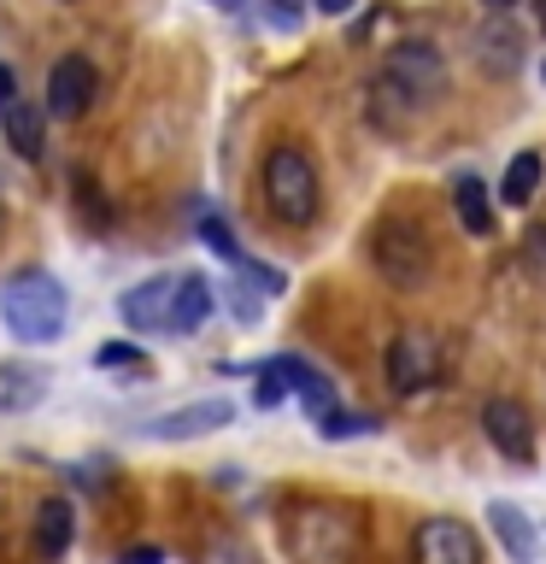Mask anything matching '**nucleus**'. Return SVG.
<instances>
[{
  "instance_id": "393cba45",
  "label": "nucleus",
  "mask_w": 546,
  "mask_h": 564,
  "mask_svg": "<svg viewBox=\"0 0 546 564\" xmlns=\"http://www.w3.org/2000/svg\"><path fill=\"white\" fill-rule=\"evenodd\" d=\"M236 271H241V276H253V289H259V294H282V289H288V276H282L276 264H259V259H247V253L236 259Z\"/></svg>"
},
{
  "instance_id": "9d476101",
  "label": "nucleus",
  "mask_w": 546,
  "mask_h": 564,
  "mask_svg": "<svg viewBox=\"0 0 546 564\" xmlns=\"http://www.w3.org/2000/svg\"><path fill=\"white\" fill-rule=\"evenodd\" d=\"M223 423H236V405H229V400H194V405H176V412L153 417L148 435L153 441H194V435L223 430Z\"/></svg>"
},
{
  "instance_id": "6ab92c4d",
  "label": "nucleus",
  "mask_w": 546,
  "mask_h": 564,
  "mask_svg": "<svg viewBox=\"0 0 546 564\" xmlns=\"http://www.w3.org/2000/svg\"><path fill=\"white\" fill-rule=\"evenodd\" d=\"M47 394V370L35 365H0V412H24Z\"/></svg>"
},
{
  "instance_id": "c85d7f7f",
  "label": "nucleus",
  "mask_w": 546,
  "mask_h": 564,
  "mask_svg": "<svg viewBox=\"0 0 546 564\" xmlns=\"http://www.w3.org/2000/svg\"><path fill=\"white\" fill-rule=\"evenodd\" d=\"M352 7V0H317V12H329V18H341Z\"/></svg>"
},
{
  "instance_id": "f3484780",
  "label": "nucleus",
  "mask_w": 546,
  "mask_h": 564,
  "mask_svg": "<svg viewBox=\"0 0 546 564\" xmlns=\"http://www.w3.org/2000/svg\"><path fill=\"white\" fill-rule=\"evenodd\" d=\"M0 123H7V141H12V153L18 159H42L47 153V130H42V112H35L30 100H7L0 106Z\"/></svg>"
},
{
  "instance_id": "f704fd0d",
  "label": "nucleus",
  "mask_w": 546,
  "mask_h": 564,
  "mask_svg": "<svg viewBox=\"0 0 546 564\" xmlns=\"http://www.w3.org/2000/svg\"><path fill=\"white\" fill-rule=\"evenodd\" d=\"M218 7H236V0H218Z\"/></svg>"
},
{
  "instance_id": "423d86ee",
  "label": "nucleus",
  "mask_w": 546,
  "mask_h": 564,
  "mask_svg": "<svg viewBox=\"0 0 546 564\" xmlns=\"http://www.w3.org/2000/svg\"><path fill=\"white\" fill-rule=\"evenodd\" d=\"M100 95V70L83 59V53H65V59H53L47 70V112L59 123H77L88 106Z\"/></svg>"
},
{
  "instance_id": "f8f14e48",
  "label": "nucleus",
  "mask_w": 546,
  "mask_h": 564,
  "mask_svg": "<svg viewBox=\"0 0 546 564\" xmlns=\"http://www.w3.org/2000/svg\"><path fill=\"white\" fill-rule=\"evenodd\" d=\"M276 377L288 382V394H299V405H306L312 417H324V412H335V388H329V377L317 365H306V359H294V352H276Z\"/></svg>"
},
{
  "instance_id": "f03ea898",
  "label": "nucleus",
  "mask_w": 546,
  "mask_h": 564,
  "mask_svg": "<svg viewBox=\"0 0 546 564\" xmlns=\"http://www.w3.org/2000/svg\"><path fill=\"white\" fill-rule=\"evenodd\" d=\"M259 188H264V206H271V218L288 224V229H306V224L317 218V206H324V183H317L312 153L294 148V141H276V148L264 153Z\"/></svg>"
},
{
  "instance_id": "7c9ffc66",
  "label": "nucleus",
  "mask_w": 546,
  "mask_h": 564,
  "mask_svg": "<svg viewBox=\"0 0 546 564\" xmlns=\"http://www.w3.org/2000/svg\"><path fill=\"white\" fill-rule=\"evenodd\" d=\"M482 7H493V12H511V7H517V0H482Z\"/></svg>"
},
{
  "instance_id": "b1692460",
  "label": "nucleus",
  "mask_w": 546,
  "mask_h": 564,
  "mask_svg": "<svg viewBox=\"0 0 546 564\" xmlns=\"http://www.w3.org/2000/svg\"><path fill=\"white\" fill-rule=\"evenodd\" d=\"M95 365L100 370H148V352L130 341H106V347H95Z\"/></svg>"
},
{
  "instance_id": "2eb2a0df",
  "label": "nucleus",
  "mask_w": 546,
  "mask_h": 564,
  "mask_svg": "<svg viewBox=\"0 0 546 564\" xmlns=\"http://www.w3.org/2000/svg\"><path fill=\"white\" fill-rule=\"evenodd\" d=\"M211 317V282L200 271L176 276V300H171V335H194Z\"/></svg>"
},
{
  "instance_id": "39448f33",
  "label": "nucleus",
  "mask_w": 546,
  "mask_h": 564,
  "mask_svg": "<svg viewBox=\"0 0 546 564\" xmlns=\"http://www.w3.org/2000/svg\"><path fill=\"white\" fill-rule=\"evenodd\" d=\"M387 382H394L400 394H417V388L440 382V335L400 329L394 347H387Z\"/></svg>"
},
{
  "instance_id": "2f4dec72",
  "label": "nucleus",
  "mask_w": 546,
  "mask_h": 564,
  "mask_svg": "<svg viewBox=\"0 0 546 564\" xmlns=\"http://www.w3.org/2000/svg\"><path fill=\"white\" fill-rule=\"evenodd\" d=\"M535 7H540V24H546V0H535Z\"/></svg>"
},
{
  "instance_id": "a211bd4d",
  "label": "nucleus",
  "mask_w": 546,
  "mask_h": 564,
  "mask_svg": "<svg viewBox=\"0 0 546 564\" xmlns=\"http://www.w3.org/2000/svg\"><path fill=\"white\" fill-rule=\"evenodd\" d=\"M452 212H458V224H465V236H493V200H488L482 176H458L452 183Z\"/></svg>"
},
{
  "instance_id": "412c9836",
  "label": "nucleus",
  "mask_w": 546,
  "mask_h": 564,
  "mask_svg": "<svg viewBox=\"0 0 546 564\" xmlns=\"http://www.w3.org/2000/svg\"><path fill=\"white\" fill-rule=\"evenodd\" d=\"M70 183H77V212H83V224H112V206H106V194L88 183V171H70Z\"/></svg>"
},
{
  "instance_id": "aec40b11",
  "label": "nucleus",
  "mask_w": 546,
  "mask_h": 564,
  "mask_svg": "<svg viewBox=\"0 0 546 564\" xmlns=\"http://www.w3.org/2000/svg\"><path fill=\"white\" fill-rule=\"evenodd\" d=\"M540 176H546V159H540V153H517V159L505 165L500 200H505V206H528V200H535V188H540Z\"/></svg>"
},
{
  "instance_id": "cd10ccee",
  "label": "nucleus",
  "mask_w": 546,
  "mask_h": 564,
  "mask_svg": "<svg viewBox=\"0 0 546 564\" xmlns=\"http://www.w3.org/2000/svg\"><path fill=\"white\" fill-rule=\"evenodd\" d=\"M18 100V77H12V65H0V106Z\"/></svg>"
},
{
  "instance_id": "473e14b6",
  "label": "nucleus",
  "mask_w": 546,
  "mask_h": 564,
  "mask_svg": "<svg viewBox=\"0 0 546 564\" xmlns=\"http://www.w3.org/2000/svg\"><path fill=\"white\" fill-rule=\"evenodd\" d=\"M0 224H7V200H0Z\"/></svg>"
},
{
  "instance_id": "1a4fd4ad",
  "label": "nucleus",
  "mask_w": 546,
  "mask_h": 564,
  "mask_svg": "<svg viewBox=\"0 0 546 564\" xmlns=\"http://www.w3.org/2000/svg\"><path fill=\"white\" fill-rule=\"evenodd\" d=\"M387 77H394L412 100H429L440 88V77H447V65H440V53L429 42H400L387 53Z\"/></svg>"
},
{
  "instance_id": "4468645a",
  "label": "nucleus",
  "mask_w": 546,
  "mask_h": 564,
  "mask_svg": "<svg viewBox=\"0 0 546 564\" xmlns=\"http://www.w3.org/2000/svg\"><path fill=\"white\" fill-rule=\"evenodd\" d=\"M488 523H493V535H500V546H505V558H511V564H535L540 535H535V523L523 518V506L493 500V506H488Z\"/></svg>"
},
{
  "instance_id": "6e6552de",
  "label": "nucleus",
  "mask_w": 546,
  "mask_h": 564,
  "mask_svg": "<svg viewBox=\"0 0 546 564\" xmlns=\"http://www.w3.org/2000/svg\"><path fill=\"white\" fill-rule=\"evenodd\" d=\"M482 430H488L493 447H500V458H511V465H528V458H535V423H528V412L511 394H493L482 405Z\"/></svg>"
},
{
  "instance_id": "7ed1b4c3",
  "label": "nucleus",
  "mask_w": 546,
  "mask_h": 564,
  "mask_svg": "<svg viewBox=\"0 0 546 564\" xmlns=\"http://www.w3.org/2000/svg\"><path fill=\"white\" fill-rule=\"evenodd\" d=\"M370 264H376L382 282H394V289H423L435 271V247L412 218H387V224H376V236H370Z\"/></svg>"
},
{
  "instance_id": "9b49d317",
  "label": "nucleus",
  "mask_w": 546,
  "mask_h": 564,
  "mask_svg": "<svg viewBox=\"0 0 546 564\" xmlns=\"http://www.w3.org/2000/svg\"><path fill=\"white\" fill-rule=\"evenodd\" d=\"M171 300H176V276H148V282H135V289L118 300V312H123L130 329L171 335Z\"/></svg>"
},
{
  "instance_id": "4be33fe9",
  "label": "nucleus",
  "mask_w": 546,
  "mask_h": 564,
  "mask_svg": "<svg viewBox=\"0 0 546 564\" xmlns=\"http://www.w3.org/2000/svg\"><path fill=\"white\" fill-rule=\"evenodd\" d=\"M200 241H206V247H211V253H218V259H229V264L241 259V241L229 236V224L218 218V212H200Z\"/></svg>"
},
{
  "instance_id": "0eeeda50",
  "label": "nucleus",
  "mask_w": 546,
  "mask_h": 564,
  "mask_svg": "<svg viewBox=\"0 0 546 564\" xmlns=\"http://www.w3.org/2000/svg\"><path fill=\"white\" fill-rule=\"evenodd\" d=\"M412 564H482V546H476L470 523L423 518L417 535H412Z\"/></svg>"
},
{
  "instance_id": "c756f323",
  "label": "nucleus",
  "mask_w": 546,
  "mask_h": 564,
  "mask_svg": "<svg viewBox=\"0 0 546 564\" xmlns=\"http://www.w3.org/2000/svg\"><path fill=\"white\" fill-rule=\"evenodd\" d=\"M276 18H282V24H294V0H276Z\"/></svg>"
},
{
  "instance_id": "dca6fc26",
  "label": "nucleus",
  "mask_w": 546,
  "mask_h": 564,
  "mask_svg": "<svg viewBox=\"0 0 546 564\" xmlns=\"http://www.w3.org/2000/svg\"><path fill=\"white\" fill-rule=\"evenodd\" d=\"M476 59H482V70H493V77H511V70L523 65V35L505 24H482L476 30Z\"/></svg>"
},
{
  "instance_id": "a878e982",
  "label": "nucleus",
  "mask_w": 546,
  "mask_h": 564,
  "mask_svg": "<svg viewBox=\"0 0 546 564\" xmlns=\"http://www.w3.org/2000/svg\"><path fill=\"white\" fill-rule=\"evenodd\" d=\"M229 312H236L241 324H253V317H259V294H247V289H236V294H229Z\"/></svg>"
},
{
  "instance_id": "72a5a7b5",
  "label": "nucleus",
  "mask_w": 546,
  "mask_h": 564,
  "mask_svg": "<svg viewBox=\"0 0 546 564\" xmlns=\"http://www.w3.org/2000/svg\"><path fill=\"white\" fill-rule=\"evenodd\" d=\"M540 83H546V59H540Z\"/></svg>"
},
{
  "instance_id": "bb28decb",
  "label": "nucleus",
  "mask_w": 546,
  "mask_h": 564,
  "mask_svg": "<svg viewBox=\"0 0 546 564\" xmlns=\"http://www.w3.org/2000/svg\"><path fill=\"white\" fill-rule=\"evenodd\" d=\"M118 564H165V553H159V546H130Z\"/></svg>"
},
{
  "instance_id": "20e7f679",
  "label": "nucleus",
  "mask_w": 546,
  "mask_h": 564,
  "mask_svg": "<svg viewBox=\"0 0 546 564\" xmlns=\"http://www.w3.org/2000/svg\"><path fill=\"white\" fill-rule=\"evenodd\" d=\"M288 546L294 558L306 564H347L352 546H359V518H347V511H299L288 523Z\"/></svg>"
},
{
  "instance_id": "5701e85b",
  "label": "nucleus",
  "mask_w": 546,
  "mask_h": 564,
  "mask_svg": "<svg viewBox=\"0 0 546 564\" xmlns=\"http://www.w3.org/2000/svg\"><path fill=\"white\" fill-rule=\"evenodd\" d=\"M317 430H324V441H352V435H370V430H376V417H352V412H341V405H335V412L317 417Z\"/></svg>"
},
{
  "instance_id": "ddd939ff",
  "label": "nucleus",
  "mask_w": 546,
  "mask_h": 564,
  "mask_svg": "<svg viewBox=\"0 0 546 564\" xmlns=\"http://www.w3.org/2000/svg\"><path fill=\"white\" fill-rule=\"evenodd\" d=\"M70 541H77V511L70 500H42L35 506V558H65Z\"/></svg>"
},
{
  "instance_id": "f257e3e1",
  "label": "nucleus",
  "mask_w": 546,
  "mask_h": 564,
  "mask_svg": "<svg viewBox=\"0 0 546 564\" xmlns=\"http://www.w3.org/2000/svg\"><path fill=\"white\" fill-rule=\"evenodd\" d=\"M65 317H70V300H65V282L53 271H35L30 264V271L0 282V324H7L12 341H24V347L59 341Z\"/></svg>"
}]
</instances>
